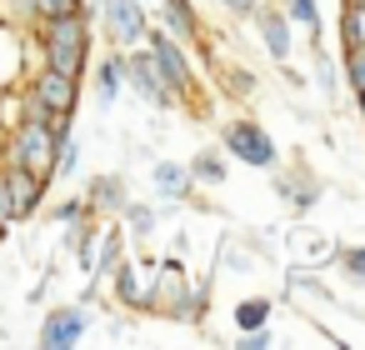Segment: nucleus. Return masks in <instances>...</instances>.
Wrapping results in <instances>:
<instances>
[{
    "label": "nucleus",
    "instance_id": "26",
    "mask_svg": "<svg viewBox=\"0 0 365 350\" xmlns=\"http://www.w3.org/2000/svg\"><path fill=\"white\" fill-rule=\"evenodd\" d=\"M76 165H81V145L66 135V140H61V150H56V170H51V175H71Z\"/></svg>",
    "mask_w": 365,
    "mask_h": 350
},
{
    "label": "nucleus",
    "instance_id": "1",
    "mask_svg": "<svg viewBox=\"0 0 365 350\" xmlns=\"http://www.w3.org/2000/svg\"><path fill=\"white\" fill-rule=\"evenodd\" d=\"M41 56H46L51 71L86 76V61H91V16L71 11V16L41 21Z\"/></svg>",
    "mask_w": 365,
    "mask_h": 350
},
{
    "label": "nucleus",
    "instance_id": "9",
    "mask_svg": "<svg viewBox=\"0 0 365 350\" xmlns=\"http://www.w3.org/2000/svg\"><path fill=\"white\" fill-rule=\"evenodd\" d=\"M0 175H6V190H11V220H26V215L41 210V200H46V180L41 175L21 170V165H6Z\"/></svg>",
    "mask_w": 365,
    "mask_h": 350
},
{
    "label": "nucleus",
    "instance_id": "3",
    "mask_svg": "<svg viewBox=\"0 0 365 350\" xmlns=\"http://www.w3.org/2000/svg\"><path fill=\"white\" fill-rule=\"evenodd\" d=\"M220 150H225V155H235L240 165L280 170V150H275L270 130H265V125H255L250 115H235V120H225V125H220Z\"/></svg>",
    "mask_w": 365,
    "mask_h": 350
},
{
    "label": "nucleus",
    "instance_id": "30",
    "mask_svg": "<svg viewBox=\"0 0 365 350\" xmlns=\"http://www.w3.org/2000/svg\"><path fill=\"white\" fill-rule=\"evenodd\" d=\"M220 6H225L230 16H250V11L260 6V0H220Z\"/></svg>",
    "mask_w": 365,
    "mask_h": 350
},
{
    "label": "nucleus",
    "instance_id": "15",
    "mask_svg": "<svg viewBox=\"0 0 365 350\" xmlns=\"http://www.w3.org/2000/svg\"><path fill=\"white\" fill-rule=\"evenodd\" d=\"M120 260H125V235H120V230H101V250L91 255V270H96V280H101V275H110Z\"/></svg>",
    "mask_w": 365,
    "mask_h": 350
},
{
    "label": "nucleus",
    "instance_id": "14",
    "mask_svg": "<svg viewBox=\"0 0 365 350\" xmlns=\"http://www.w3.org/2000/svg\"><path fill=\"white\" fill-rule=\"evenodd\" d=\"M120 91H125V61L120 56H106L96 66V96H101V105H110Z\"/></svg>",
    "mask_w": 365,
    "mask_h": 350
},
{
    "label": "nucleus",
    "instance_id": "12",
    "mask_svg": "<svg viewBox=\"0 0 365 350\" xmlns=\"http://www.w3.org/2000/svg\"><path fill=\"white\" fill-rule=\"evenodd\" d=\"M150 180H155V195L165 200V205H180L190 190H195V180H190V170L185 165H175V160H155V170H150Z\"/></svg>",
    "mask_w": 365,
    "mask_h": 350
},
{
    "label": "nucleus",
    "instance_id": "19",
    "mask_svg": "<svg viewBox=\"0 0 365 350\" xmlns=\"http://www.w3.org/2000/svg\"><path fill=\"white\" fill-rule=\"evenodd\" d=\"M280 11H285L290 26H305L310 36H320V6H315V0H285Z\"/></svg>",
    "mask_w": 365,
    "mask_h": 350
},
{
    "label": "nucleus",
    "instance_id": "22",
    "mask_svg": "<svg viewBox=\"0 0 365 350\" xmlns=\"http://www.w3.org/2000/svg\"><path fill=\"white\" fill-rule=\"evenodd\" d=\"M26 11L36 21H56V16H71V11H86V0H26Z\"/></svg>",
    "mask_w": 365,
    "mask_h": 350
},
{
    "label": "nucleus",
    "instance_id": "11",
    "mask_svg": "<svg viewBox=\"0 0 365 350\" xmlns=\"http://www.w3.org/2000/svg\"><path fill=\"white\" fill-rule=\"evenodd\" d=\"M160 26H165L175 41H185V46H200V41H205V36H200V16H195L190 0H160Z\"/></svg>",
    "mask_w": 365,
    "mask_h": 350
},
{
    "label": "nucleus",
    "instance_id": "32",
    "mask_svg": "<svg viewBox=\"0 0 365 350\" xmlns=\"http://www.w3.org/2000/svg\"><path fill=\"white\" fill-rule=\"evenodd\" d=\"M355 101H360V115H365V91H360V96H355Z\"/></svg>",
    "mask_w": 365,
    "mask_h": 350
},
{
    "label": "nucleus",
    "instance_id": "4",
    "mask_svg": "<svg viewBox=\"0 0 365 350\" xmlns=\"http://www.w3.org/2000/svg\"><path fill=\"white\" fill-rule=\"evenodd\" d=\"M145 51L155 56V66H160V81L170 86V96H175V101H190V91H195V71H190L185 41H175L165 26H160V31H150V26H145Z\"/></svg>",
    "mask_w": 365,
    "mask_h": 350
},
{
    "label": "nucleus",
    "instance_id": "27",
    "mask_svg": "<svg viewBox=\"0 0 365 350\" xmlns=\"http://www.w3.org/2000/svg\"><path fill=\"white\" fill-rule=\"evenodd\" d=\"M81 215H91L86 195H76V200H61V205H56V220H61V225H71V220H81Z\"/></svg>",
    "mask_w": 365,
    "mask_h": 350
},
{
    "label": "nucleus",
    "instance_id": "29",
    "mask_svg": "<svg viewBox=\"0 0 365 350\" xmlns=\"http://www.w3.org/2000/svg\"><path fill=\"white\" fill-rule=\"evenodd\" d=\"M315 71H320V86H325V91H335V81H340V76H335V66H330V56H325V51H315Z\"/></svg>",
    "mask_w": 365,
    "mask_h": 350
},
{
    "label": "nucleus",
    "instance_id": "31",
    "mask_svg": "<svg viewBox=\"0 0 365 350\" xmlns=\"http://www.w3.org/2000/svg\"><path fill=\"white\" fill-rule=\"evenodd\" d=\"M11 220V190H6V175H0V225Z\"/></svg>",
    "mask_w": 365,
    "mask_h": 350
},
{
    "label": "nucleus",
    "instance_id": "20",
    "mask_svg": "<svg viewBox=\"0 0 365 350\" xmlns=\"http://www.w3.org/2000/svg\"><path fill=\"white\" fill-rule=\"evenodd\" d=\"M110 275H115L120 305H145V290H140V280H135V265H125V260H120V265H115Z\"/></svg>",
    "mask_w": 365,
    "mask_h": 350
},
{
    "label": "nucleus",
    "instance_id": "6",
    "mask_svg": "<svg viewBox=\"0 0 365 350\" xmlns=\"http://www.w3.org/2000/svg\"><path fill=\"white\" fill-rule=\"evenodd\" d=\"M26 96H36L56 120H76V105H81V76H66V71L41 66V76L31 81V91H26Z\"/></svg>",
    "mask_w": 365,
    "mask_h": 350
},
{
    "label": "nucleus",
    "instance_id": "2",
    "mask_svg": "<svg viewBox=\"0 0 365 350\" xmlns=\"http://www.w3.org/2000/svg\"><path fill=\"white\" fill-rule=\"evenodd\" d=\"M66 135H71V120H31V115H21V125H16V135L6 145V160L31 170V175H41V180H51L56 150H61Z\"/></svg>",
    "mask_w": 365,
    "mask_h": 350
},
{
    "label": "nucleus",
    "instance_id": "8",
    "mask_svg": "<svg viewBox=\"0 0 365 350\" xmlns=\"http://www.w3.org/2000/svg\"><path fill=\"white\" fill-rule=\"evenodd\" d=\"M86 325H91L86 305H61V310L46 315V325H41V345H46V350H66V345L86 340Z\"/></svg>",
    "mask_w": 365,
    "mask_h": 350
},
{
    "label": "nucleus",
    "instance_id": "13",
    "mask_svg": "<svg viewBox=\"0 0 365 350\" xmlns=\"http://www.w3.org/2000/svg\"><path fill=\"white\" fill-rule=\"evenodd\" d=\"M125 200H130V195H125V180H120V175H96L91 190H86V205H91L96 215H120Z\"/></svg>",
    "mask_w": 365,
    "mask_h": 350
},
{
    "label": "nucleus",
    "instance_id": "10",
    "mask_svg": "<svg viewBox=\"0 0 365 350\" xmlns=\"http://www.w3.org/2000/svg\"><path fill=\"white\" fill-rule=\"evenodd\" d=\"M255 16V31H260V46L270 51V61H290V21H285V11H275V6H265V0H260V6L250 11Z\"/></svg>",
    "mask_w": 365,
    "mask_h": 350
},
{
    "label": "nucleus",
    "instance_id": "18",
    "mask_svg": "<svg viewBox=\"0 0 365 350\" xmlns=\"http://www.w3.org/2000/svg\"><path fill=\"white\" fill-rule=\"evenodd\" d=\"M340 46L345 51L365 46V6H345L340 11Z\"/></svg>",
    "mask_w": 365,
    "mask_h": 350
},
{
    "label": "nucleus",
    "instance_id": "33",
    "mask_svg": "<svg viewBox=\"0 0 365 350\" xmlns=\"http://www.w3.org/2000/svg\"><path fill=\"white\" fill-rule=\"evenodd\" d=\"M345 6H365V0H345Z\"/></svg>",
    "mask_w": 365,
    "mask_h": 350
},
{
    "label": "nucleus",
    "instance_id": "24",
    "mask_svg": "<svg viewBox=\"0 0 365 350\" xmlns=\"http://www.w3.org/2000/svg\"><path fill=\"white\" fill-rule=\"evenodd\" d=\"M310 190H315V185H310V180H295V175H280V195H285V200H290V205H295V210H305V205H310V200H315V195H310Z\"/></svg>",
    "mask_w": 365,
    "mask_h": 350
},
{
    "label": "nucleus",
    "instance_id": "5",
    "mask_svg": "<svg viewBox=\"0 0 365 350\" xmlns=\"http://www.w3.org/2000/svg\"><path fill=\"white\" fill-rule=\"evenodd\" d=\"M120 61H125V86H135V96H145L155 110H170V105H175V96H170V86L160 81V66H155V56H150L145 46L120 51Z\"/></svg>",
    "mask_w": 365,
    "mask_h": 350
},
{
    "label": "nucleus",
    "instance_id": "17",
    "mask_svg": "<svg viewBox=\"0 0 365 350\" xmlns=\"http://www.w3.org/2000/svg\"><path fill=\"white\" fill-rule=\"evenodd\" d=\"M270 310H275V300H270V295L240 300V305H235V325H240V330H255V325H265V320H270Z\"/></svg>",
    "mask_w": 365,
    "mask_h": 350
},
{
    "label": "nucleus",
    "instance_id": "25",
    "mask_svg": "<svg viewBox=\"0 0 365 350\" xmlns=\"http://www.w3.org/2000/svg\"><path fill=\"white\" fill-rule=\"evenodd\" d=\"M345 81H350V91H355V96L365 91V46L345 51Z\"/></svg>",
    "mask_w": 365,
    "mask_h": 350
},
{
    "label": "nucleus",
    "instance_id": "23",
    "mask_svg": "<svg viewBox=\"0 0 365 350\" xmlns=\"http://www.w3.org/2000/svg\"><path fill=\"white\" fill-rule=\"evenodd\" d=\"M340 270L350 285H365V245H340Z\"/></svg>",
    "mask_w": 365,
    "mask_h": 350
},
{
    "label": "nucleus",
    "instance_id": "16",
    "mask_svg": "<svg viewBox=\"0 0 365 350\" xmlns=\"http://www.w3.org/2000/svg\"><path fill=\"white\" fill-rule=\"evenodd\" d=\"M185 170H190V180H200V185H220V180H225V155L200 150V155H195Z\"/></svg>",
    "mask_w": 365,
    "mask_h": 350
},
{
    "label": "nucleus",
    "instance_id": "28",
    "mask_svg": "<svg viewBox=\"0 0 365 350\" xmlns=\"http://www.w3.org/2000/svg\"><path fill=\"white\" fill-rule=\"evenodd\" d=\"M270 345V330L265 325H255V330H240V350H265Z\"/></svg>",
    "mask_w": 365,
    "mask_h": 350
},
{
    "label": "nucleus",
    "instance_id": "21",
    "mask_svg": "<svg viewBox=\"0 0 365 350\" xmlns=\"http://www.w3.org/2000/svg\"><path fill=\"white\" fill-rule=\"evenodd\" d=\"M120 215H125V225H130V235H135V240H145V235L155 230V205H135V200H125V210H120Z\"/></svg>",
    "mask_w": 365,
    "mask_h": 350
},
{
    "label": "nucleus",
    "instance_id": "7",
    "mask_svg": "<svg viewBox=\"0 0 365 350\" xmlns=\"http://www.w3.org/2000/svg\"><path fill=\"white\" fill-rule=\"evenodd\" d=\"M101 16H106V31H110V46L115 51H130L145 41V6L140 0H101Z\"/></svg>",
    "mask_w": 365,
    "mask_h": 350
}]
</instances>
